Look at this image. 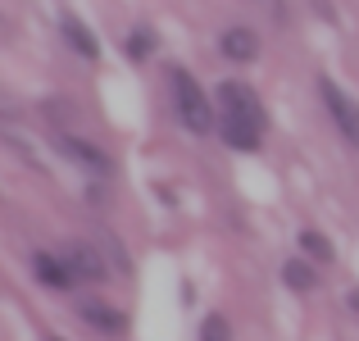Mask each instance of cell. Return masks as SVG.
<instances>
[{"label": "cell", "instance_id": "obj_1", "mask_svg": "<svg viewBox=\"0 0 359 341\" xmlns=\"http://www.w3.org/2000/svg\"><path fill=\"white\" fill-rule=\"evenodd\" d=\"M219 132L232 150H259L264 105L245 82H223L219 87Z\"/></svg>", "mask_w": 359, "mask_h": 341}, {"label": "cell", "instance_id": "obj_2", "mask_svg": "<svg viewBox=\"0 0 359 341\" xmlns=\"http://www.w3.org/2000/svg\"><path fill=\"white\" fill-rule=\"evenodd\" d=\"M173 105H177V119H182L191 132H210L214 128V105L205 100V91L196 87L191 73H182V69H173Z\"/></svg>", "mask_w": 359, "mask_h": 341}, {"label": "cell", "instance_id": "obj_3", "mask_svg": "<svg viewBox=\"0 0 359 341\" xmlns=\"http://www.w3.org/2000/svg\"><path fill=\"white\" fill-rule=\"evenodd\" d=\"M318 96H323V105L327 114H332V123H337V132L346 137V146H355L359 150V105L351 96H346L337 82H327V78H318Z\"/></svg>", "mask_w": 359, "mask_h": 341}, {"label": "cell", "instance_id": "obj_4", "mask_svg": "<svg viewBox=\"0 0 359 341\" xmlns=\"http://www.w3.org/2000/svg\"><path fill=\"white\" fill-rule=\"evenodd\" d=\"M60 260H64V269H69L73 282H100V278H105V264H100V255L91 250V246H82V241L64 246Z\"/></svg>", "mask_w": 359, "mask_h": 341}, {"label": "cell", "instance_id": "obj_5", "mask_svg": "<svg viewBox=\"0 0 359 341\" xmlns=\"http://www.w3.org/2000/svg\"><path fill=\"white\" fill-rule=\"evenodd\" d=\"M219 51L228 55L232 64H245V60H255V51H259V41H255V27H228V32L219 36Z\"/></svg>", "mask_w": 359, "mask_h": 341}, {"label": "cell", "instance_id": "obj_6", "mask_svg": "<svg viewBox=\"0 0 359 341\" xmlns=\"http://www.w3.org/2000/svg\"><path fill=\"white\" fill-rule=\"evenodd\" d=\"M55 146H60V150H64V155H69V159H78V164H87V168H91V173H96V178H105V173H109V159L100 155V150L82 146V141H73V137H64V132H60V137H55Z\"/></svg>", "mask_w": 359, "mask_h": 341}, {"label": "cell", "instance_id": "obj_7", "mask_svg": "<svg viewBox=\"0 0 359 341\" xmlns=\"http://www.w3.org/2000/svg\"><path fill=\"white\" fill-rule=\"evenodd\" d=\"M64 41H69L73 51L82 55V60H96V55H100L96 36H91V32H87V23H82V18H73V14L64 18Z\"/></svg>", "mask_w": 359, "mask_h": 341}, {"label": "cell", "instance_id": "obj_8", "mask_svg": "<svg viewBox=\"0 0 359 341\" xmlns=\"http://www.w3.org/2000/svg\"><path fill=\"white\" fill-rule=\"evenodd\" d=\"M32 269H36V278H41L46 287H55V291L73 282L69 269H64V260H55V255H32Z\"/></svg>", "mask_w": 359, "mask_h": 341}, {"label": "cell", "instance_id": "obj_9", "mask_svg": "<svg viewBox=\"0 0 359 341\" xmlns=\"http://www.w3.org/2000/svg\"><path fill=\"white\" fill-rule=\"evenodd\" d=\"M282 282H287V287L291 291H314V269H309V264L305 260H287V264H282Z\"/></svg>", "mask_w": 359, "mask_h": 341}, {"label": "cell", "instance_id": "obj_10", "mask_svg": "<svg viewBox=\"0 0 359 341\" xmlns=\"http://www.w3.org/2000/svg\"><path fill=\"white\" fill-rule=\"evenodd\" d=\"M82 319H87L96 333H123V314H114V309H105V305H82Z\"/></svg>", "mask_w": 359, "mask_h": 341}, {"label": "cell", "instance_id": "obj_11", "mask_svg": "<svg viewBox=\"0 0 359 341\" xmlns=\"http://www.w3.org/2000/svg\"><path fill=\"white\" fill-rule=\"evenodd\" d=\"M300 250H305L309 260H332V246H327L318 232H300Z\"/></svg>", "mask_w": 359, "mask_h": 341}, {"label": "cell", "instance_id": "obj_12", "mask_svg": "<svg viewBox=\"0 0 359 341\" xmlns=\"http://www.w3.org/2000/svg\"><path fill=\"white\" fill-rule=\"evenodd\" d=\"M150 51H155V32H146V27H137V32L128 36V55H132V60H146Z\"/></svg>", "mask_w": 359, "mask_h": 341}, {"label": "cell", "instance_id": "obj_13", "mask_svg": "<svg viewBox=\"0 0 359 341\" xmlns=\"http://www.w3.org/2000/svg\"><path fill=\"white\" fill-rule=\"evenodd\" d=\"M201 341H232V333H228V323H223V319L214 314V319H205V328H201Z\"/></svg>", "mask_w": 359, "mask_h": 341}, {"label": "cell", "instance_id": "obj_14", "mask_svg": "<svg viewBox=\"0 0 359 341\" xmlns=\"http://www.w3.org/2000/svg\"><path fill=\"white\" fill-rule=\"evenodd\" d=\"M351 309H355V314H359V291H351Z\"/></svg>", "mask_w": 359, "mask_h": 341}]
</instances>
